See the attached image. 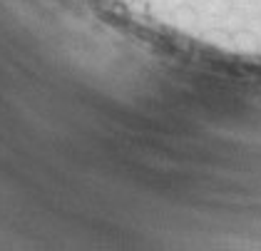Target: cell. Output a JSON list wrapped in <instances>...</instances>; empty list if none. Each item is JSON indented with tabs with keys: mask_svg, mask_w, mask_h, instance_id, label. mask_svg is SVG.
<instances>
[{
	"mask_svg": "<svg viewBox=\"0 0 261 251\" xmlns=\"http://www.w3.org/2000/svg\"><path fill=\"white\" fill-rule=\"evenodd\" d=\"M172 20H174L177 25H181V28H192V25L199 20V15H197L194 5H189V3H179V5L172 10Z\"/></svg>",
	"mask_w": 261,
	"mask_h": 251,
	"instance_id": "1",
	"label": "cell"
},
{
	"mask_svg": "<svg viewBox=\"0 0 261 251\" xmlns=\"http://www.w3.org/2000/svg\"><path fill=\"white\" fill-rule=\"evenodd\" d=\"M204 10L212 18H226L234 10V0H204Z\"/></svg>",
	"mask_w": 261,
	"mask_h": 251,
	"instance_id": "2",
	"label": "cell"
},
{
	"mask_svg": "<svg viewBox=\"0 0 261 251\" xmlns=\"http://www.w3.org/2000/svg\"><path fill=\"white\" fill-rule=\"evenodd\" d=\"M234 45L241 47V50L254 53V50H259V38H256L254 30H237L234 33Z\"/></svg>",
	"mask_w": 261,
	"mask_h": 251,
	"instance_id": "3",
	"label": "cell"
},
{
	"mask_svg": "<svg viewBox=\"0 0 261 251\" xmlns=\"http://www.w3.org/2000/svg\"><path fill=\"white\" fill-rule=\"evenodd\" d=\"M204 40L212 42V45H217V47H229V45H234V33H226L221 28H214V30H206L204 33Z\"/></svg>",
	"mask_w": 261,
	"mask_h": 251,
	"instance_id": "4",
	"label": "cell"
},
{
	"mask_svg": "<svg viewBox=\"0 0 261 251\" xmlns=\"http://www.w3.org/2000/svg\"><path fill=\"white\" fill-rule=\"evenodd\" d=\"M256 28H259V30H261V15H259V18H256Z\"/></svg>",
	"mask_w": 261,
	"mask_h": 251,
	"instance_id": "5",
	"label": "cell"
},
{
	"mask_svg": "<svg viewBox=\"0 0 261 251\" xmlns=\"http://www.w3.org/2000/svg\"><path fill=\"white\" fill-rule=\"evenodd\" d=\"M241 3H254V0H241Z\"/></svg>",
	"mask_w": 261,
	"mask_h": 251,
	"instance_id": "6",
	"label": "cell"
},
{
	"mask_svg": "<svg viewBox=\"0 0 261 251\" xmlns=\"http://www.w3.org/2000/svg\"><path fill=\"white\" fill-rule=\"evenodd\" d=\"M117 3H129V0H117Z\"/></svg>",
	"mask_w": 261,
	"mask_h": 251,
	"instance_id": "7",
	"label": "cell"
}]
</instances>
